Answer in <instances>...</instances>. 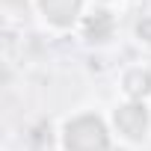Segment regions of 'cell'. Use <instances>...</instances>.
Returning a JSON list of instances; mask_svg holds the SVG:
<instances>
[{
	"mask_svg": "<svg viewBox=\"0 0 151 151\" xmlns=\"http://www.w3.org/2000/svg\"><path fill=\"white\" fill-rule=\"evenodd\" d=\"M62 142H65V151H107L110 148V136L101 119L95 116H77L74 122H68Z\"/></svg>",
	"mask_w": 151,
	"mask_h": 151,
	"instance_id": "obj_1",
	"label": "cell"
},
{
	"mask_svg": "<svg viewBox=\"0 0 151 151\" xmlns=\"http://www.w3.org/2000/svg\"><path fill=\"white\" fill-rule=\"evenodd\" d=\"M116 127L127 139H142L148 130V110L142 104H124L116 110Z\"/></svg>",
	"mask_w": 151,
	"mask_h": 151,
	"instance_id": "obj_2",
	"label": "cell"
},
{
	"mask_svg": "<svg viewBox=\"0 0 151 151\" xmlns=\"http://www.w3.org/2000/svg\"><path fill=\"white\" fill-rule=\"evenodd\" d=\"M39 9L56 27H68L80 15V0H39Z\"/></svg>",
	"mask_w": 151,
	"mask_h": 151,
	"instance_id": "obj_3",
	"label": "cell"
},
{
	"mask_svg": "<svg viewBox=\"0 0 151 151\" xmlns=\"http://www.w3.org/2000/svg\"><path fill=\"white\" fill-rule=\"evenodd\" d=\"M110 33H113V18H110V12H95V15L86 21V36H89L92 42H104V39H110Z\"/></svg>",
	"mask_w": 151,
	"mask_h": 151,
	"instance_id": "obj_4",
	"label": "cell"
},
{
	"mask_svg": "<svg viewBox=\"0 0 151 151\" xmlns=\"http://www.w3.org/2000/svg\"><path fill=\"white\" fill-rule=\"evenodd\" d=\"M124 89H127L130 95H145V92L151 89V77H148L142 68H136V71H130L127 77H124Z\"/></svg>",
	"mask_w": 151,
	"mask_h": 151,
	"instance_id": "obj_5",
	"label": "cell"
}]
</instances>
